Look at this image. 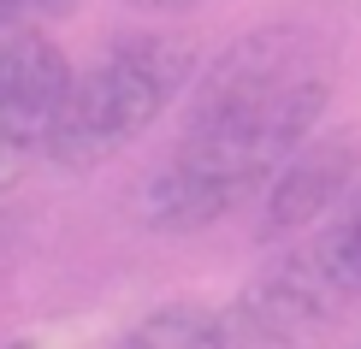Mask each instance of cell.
Returning <instances> with one entry per match:
<instances>
[{
    "mask_svg": "<svg viewBox=\"0 0 361 349\" xmlns=\"http://www.w3.org/2000/svg\"><path fill=\"white\" fill-rule=\"evenodd\" d=\"M308 249L320 255V267L332 272V284H338V290L355 302V296H361V184L343 195V202H338V214H332V219L320 225V231L308 237Z\"/></svg>",
    "mask_w": 361,
    "mask_h": 349,
    "instance_id": "obj_7",
    "label": "cell"
},
{
    "mask_svg": "<svg viewBox=\"0 0 361 349\" xmlns=\"http://www.w3.org/2000/svg\"><path fill=\"white\" fill-rule=\"evenodd\" d=\"M24 243H30V225L18 219V214H0V284L18 272V261H24Z\"/></svg>",
    "mask_w": 361,
    "mask_h": 349,
    "instance_id": "obj_9",
    "label": "cell"
},
{
    "mask_svg": "<svg viewBox=\"0 0 361 349\" xmlns=\"http://www.w3.org/2000/svg\"><path fill=\"white\" fill-rule=\"evenodd\" d=\"M343 302L350 296L332 284V272L320 267V255L302 243L284 261H273L261 278H249L237 290V302L219 314L225 349H302Z\"/></svg>",
    "mask_w": 361,
    "mask_h": 349,
    "instance_id": "obj_3",
    "label": "cell"
},
{
    "mask_svg": "<svg viewBox=\"0 0 361 349\" xmlns=\"http://www.w3.org/2000/svg\"><path fill=\"white\" fill-rule=\"evenodd\" d=\"M125 6H137V12H195L207 0H125Z\"/></svg>",
    "mask_w": 361,
    "mask_h": 349,
    "instance_id": "obj_10",
    "label": "cell"
},
{
    "mask_svg": "<svg viewBox=\"0 0 361 349\" xmlns=\"http://www.w3.org/2000/svg\"><path fill=\"white\" fill-rule=\"evenodd\" d=\"M355 349H361V343H355Z\"/></svg>",
    "mask_w": 361,
    "mask_h": 349,
    "instance_id": "obj_12",
    "label": "cell"
},
{
    "mask_svg": "<svg viewBox=\"0 0 361 349\" xmlns=\"http://www.w3.org/2000/svg\"><path fill=\"white\" fill-rule=\"evenodd\" d=\"M332 101V48L314 24H255L184 95V130L137 190V219L190 237L249 207L273 172L320 130Z\"/></svg>",
    "mask_w": 361,
    "mask_h": 349,
    "instance_id": "obj_1",
    "label": "cell"
},
{
    "mask_svg": "<svg viewBox=\"0 0 361 349\" xmlns=\"http://www.w3.org/2000/svg\"><path fill=\"white\" fill-rule=\"evenodd\" d=\"M6 349H36V343H24V338H18V343H6Z\"/></svg>",
    "mask_w": 361,
    "mask_h": 349,
    "instance_id": "obj_11",
    "label": "cell"
},
{
    "mask_svg": "<svg viewBox=\"0 0 361 349\" xmlns=\"http://www.w3.org/2000/svg\"><path fill=\"white\" fill-rule=\"evenodd\" d=\"M113 349H225V326L202 302H166V308L142 314Z\"/></svg>",
    "mask_w": 361,
    "mask_h": 349,
    "instance_id": "obj_6",
    "label": "cell"
},
{
    "mask_svg": "<svg viewBox=\"0 0 361 349\" xmlns=\"http://www.w3.org/2000/svg\"><path fill=\"white\" fill-rule=\"evenodd\" d=\"M195 71H202V48L184 30H130L107 42L83 71H71L42 154L59 172L107 166L190 95Z\"/></svg>",
    "mask_w": 361,
    "mask_h": 349,
    "instance_id": "obj_2",
    "label": "cell"
},
{
    "mask_svg": "<svg viewBox=\"0 0 361 349\" xmlns=\"http://www.w3.org/2000/svg\"><path fill=\"white\" fill-rule=\"evenodd\" d=\"M66 83H71V59L48 36L0 48V195L48 148V125L59 113Z\"/></svg>",
    "mask_w": 361,
    "mask_h": 349,
    "instance_id": "obj_5",
    "label": "cell"
},
{
    "mask_svg": "<svg viewBox=\"0 0 361 349\" xmlns=\"http://www.w3.org/2000/svg\"><path fill=\"white\" fill-rule=\"evenodd\" d=\"M78 6L83 0H0V48H12V42H42Z\"/></svg>",
    "mask_w": 361,
    "mask_h": 349,
    "instance_id": "obj_8",
    "label": "cell"
},
{
    "mask_svg": "<svg viewBox=\"0 0 361 349\" xmlns=\"http://www.w3.org/2000/svg\"><path fill=\"white\" fill-rule=\"evenodd\" d=\"M355 178H361V130L320 125L273 172V184L255 195V202H261L255 237L261 243H284V237H302V231H314V225H326L338 214V202L355 190Z\"/></svg>",
    "mask_w": 361,
    "mask_h": 349,
    "instance_id": "obj_4",
    "label": "cell"
}]
</instances>
